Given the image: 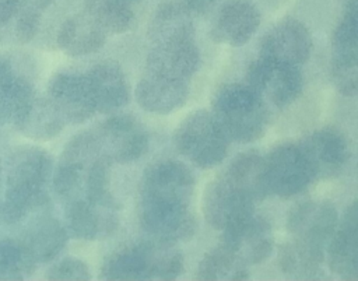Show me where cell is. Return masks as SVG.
<instances>
[{"label":"cell","instance_id":"cell-1","mask_svg":"<svg viewBox=\"0 0 358 281\" xmlns=\"http://www.w3.org/2000/svg\"><path fill=\"white\" fill-rule=\"evenodd\" d=\"M50 172L52 158L41 147L22 145L10 154L7 190L0 210L7 224L21 221L29 211L48 201L45 185Z\"/></svg>","mask_w":358,"mask_h":281},{"label":"cell","instance_id":"cell-2","mask_svg":"<svg viewBox=\"0 0 358 281\" xmlns=\"http://www.w3.org/2000/svg\"><path fill=\"white\" fill-rule=\"evenodd\" d=\"M211 113L229 141H255L268 123L264 99L248 84L222 85L213 98Z\"/></svg>","mask_w":358,"mask_h":281},{"label":"cell","instance_id":"cell-3","mask_svg":"<svg viewBox=\"0 0 358 281\" xmlns=\"http://www.w3.org/2000/svg\"><path fill=\"white\" fill-rule=\"evenodd\" d=\"M173 140L180 154L204 169L222 162L229 141L213 113L204 109L189 113L176 127Z\"/></svg>","mask_w":358,"mask_h":281},{"label":"cell","instance_id":"cell-4","mask_svg":"<svg viewBox=\"0 0 358 281\" xmlns=\"http://www.w3.org/2000/svg\"><path fill=\"white\" fill-rule=\"evenodd\" d=\"M246 78L249 87L280 109L296 101L303 89V77L298 66L263 56L249 66Z\"/></svg>","mask_w":358,"mask_h":281},{"label":"cell","instance_id":"cell-5","mask_svg":"<svg viewBox=\"0 0 358 281\" xmlns=\"http://www.w3.org/2000/svg\"><path fill=\"white\" fill-rule=\"evenodd\" d=\"M266 168L270 193L280 197L301 193L315 179L301 144L284 143L275 145L266 157Z\"/></svg>","mask_w":358,"mask_h":281},{"label":"cell","instance_id":"cell-6","mask_svg":"<svg viewBox=\"0 0 358 281\" xmlns=\"http://www.w3.org/2000/svg\"><path fill=\"white\" fill-rule=\"evenodd\" d=\"M95 138L101 155L109 162H133L148 148L147 131L129 115H117L105 120Z\"/></svg>","mask_w":358,"mask_h":281},{"label":"cell","instance_id":"cell-7","mask_svg":"<svg viewBox=\"0 0 358 281\" xmlns=\"http://www.w3.org/2000/svg\"><path fill=\"white\" fill-rule=\"evenodd\" d=\"M194 189L192 171L179 161H159L150 165L143 175L141 200L187 204Z\"/></svg>","mask_w":358,"mask_h":281},{"label":"cell","instance_id":"cell-8","mask_svg":"<svg viewBox=\"0 0 358 281\" xmlns=\"http://www.w3.org/2000/svg\"><path fill=\"white\" fill-rule=\"evenodd\" d=\"M140 224L157 240L166 243L187 240L197 229L196 218L187 204L154 200L140 201Z\"/></svg>","mask_w":358,"mask_h":281},{"label":"cell","instance_id":"cell-9","mask_svg":"<svg viewBox=\"0 0 358 281\" xmlns=\"http://www.w3.org/2000/svg\"><path fill=\"white\" fill-rule=\"evenodd\" d=\"M204 219L214 229L224 231L253 214V200L225 176L210 182L203 193Z\"/></svg>","mask_w":358,"mask_h":281},{"label":"cell","instance_id":"cell-10","mask_svg":"<svg viewBox=\"0 0 358 281\" xmlns=\"http://www.w3.org/2000/svg\"><path fill=\"white\" fill-rule=\"evenodd\" d=\"M222 245L246 266L259 264L271 254L274 247L271 225L253 212L222 231Z\"/></svg>","mask_w":358,"mask_h":281},{"label":"cell","instance_id":"cell-11","mask_svg":"<svg viewBox=\"0 0 358 281\" xmlns=\"http://www.w3.org/2000/svg\"><path fill=\"white\" fill-rule=\"evenodd\" d=\"M312 48L313 39L308 27L299 20L284 18L263 36L260 56L299 66L310 57Z\"/></svg>","mask_w":358,"mask_h":281},{"label":"cell","instance_id":"cell-12","mask_svg":"<svg viewBox=\"0 0 358 281\" xmlns=\"http://www.w3.org/2000/svg\"><path fill=\"white\" fill-rule=\"evenodd\" d=\"M337 219L336 207L330 201H305L289 211L287 229L294 239L323 247L336 233Z\"/></svg>","mask_w":358,"mask_h":281},{"label":"cell","instance_id":"cell-13","mask_svg":"<svg viewBox=\"0 0 358 281\" xmlns=\"http://www.w3.org/2000/svg\"><path fill=\"white\" fill-rule=\"evenodd\" d=\"M49 98L70 123H83L96 110L85 74L59 73L53 75L49 82Z\"/></svg>","mask_w":358,"mask_h":281},{"label":"cell","instance_id":"cell-14","mask_svg":"<svg viewBox=\"0 0 358 281\" xmlns=\"http://www.w3.org/2000/svg\"><path fill=\"white\" fill-rule=\"evenodd\" d=\"M260 25V11L252 0H227L211 28L215 42L229 46L245 45Z\"/></svg>","mask_w":358,"mask_h":281},{"label":"cell","instance_id":"cell-15","mask_svg":"<svg viewBox=\"0 0 358 281\" xmlns=\"http://www.w3.org/2000/svg\"><path fill=\"white\" fill-rule=\"evenodd\" d=\"M200 66V50L192 38L155 43L147 56L148 73L187 81Z\"/></svg>","mask_w":358,"mask_h":281},{"label":"cell","instance_id":"cell-16","mask_svg":"<svg viewBox=\"0 0 358 281\" xmlns=\"http://www.w3.org/2000/svg\"><path fill=\"white\" fill-rule=\"evenodd\" d=\"M301 147L312 166L315 178L336 176L348 161V144L336 129H319L310 133Z\"/></svg>","mask_w":358,"mask_h":281},{"label":"cell","instance_id":"cell-17","mask_svg":"<svg viewBox=\"0 0 358 281\" xmlns=\"http://www.w3.org/2000/svg\"><path fill=\"white\" fill-rule=\"evenodd\" d=\"M187 81L148 73L137 82V103L147 112L168 115L182 108L187 99Z\"/></svg>","mask_w":358,"mask_h":281},{"label":"cell","instance_id":"cell-18","mask_svg":"<svg viewBox=\"0 0 358 281\" xmlns=\"http://www.w3.org/2000/svg\"><path fill=\"white\" fill-rule=\"evenodd\" d=\"M116 206L94 204L87 199H73L66 207V228L77 239L91 240L112 232L117 224Z\"/></svg>","mask_w":358,"mask_h":281},{"label":"cell","instance_id":"cell-19","mask_svg":"<svg viewBox=\"0 0 358 281\" xmlns=\"http://www.w3.org/2000/svg\"><path fill=\"white\" fill-rule=\"evenodd\" d=\"M99 112L122 108L129 101V85L120 66L112 60L99 62L85 74Z\"/></svg>","mask_w":358,"mask_h":281},{"label":"cell","instance_id":"cell-20","mask_svg":"<svg viewBox=\"0 0 358 281\" xmlns=\"http://www.w3.org/2000/svg\"><path fill=\"white\" fill-rule=\"evenodd\" d=\"M224 176L253 201L264 200L271 194L267 180L266 157L255 150L238 154L231 161Z\"/></svg>","mask_w":358,"mask_h":281},{"label":"cell","instance_id":"cell-21","mask_svg":"<svg viewBox=\"0 0 358 281\" xmlns=\"http://www.w3.org/2000/svg\"><path fill=\"white\" fill-rule=\"evenodd\" d=\"M67 232L59 219L41 217L28 226L21 243L35 263H46L64 249L69 239Z\"/></svg>","mask_w":358,"mask_h":281},{"label":"cell","instance_id":"cell-22","mask_svg":"<svg viewBox=\"0 0 358 281\" xmlns=\"http://www.w3.org/2000/svg\"><path fill=\"white\" fill-rule=\"evenodd\" d=\"M59 48L69 56H85L105 45V31L85 13L64 20L57 34Z\"/></svg>","mask_w":358,"mask_h":281},{"label":"cell","instance_id":"cell-23","mask_svg":"<svg viewBox=\"0 0 358 281\" xmlns=\"http://www.w3.org/2000/svg\"><path fill=\"white\" fill-rule=\"evenodd\" d=\"M103 280H152L151 242H141L108 257L101 268Z\"/></svg>","mask_w":358,"mask_h":281},{"label":"cell","instance_id":"cell-24","mask_svg":"<svg viewBox=\"0 0 358 281\" xmlns=\"http://www.w3.org/2000/svg\"><path fill=\"white\" fill-rule=\"evenodd\" d=\"M64 117L50 98L34 96L15 127L27 137L45 141L56 137L64 127Z\"/></svg>","mask_w":358,"mask_h":281},{"label":"cell","instance_id":"cell-25","mask_svg":"<svg viewBox=\"0 0 358 281\" xmlns=\"http://www.w3.org/2000/svg\"><path fill=\"white\" fill-rule=\"evenodd\" d=\"M323 260V247L294 238L292 240L285 242L278 252L280 270L285 275L296 280L317 277Z\"/></svg>","mask_w":358,"mask_h":281},{"label":"cell","instance_id":"cell-26","mask_svg":"<svg viewBox=\"0 0 358 281\" xmlns=\"http://www.w3.org/2000/svg\"><path fill=\"white\" fill-rule=\"evenodd\" d=\"M150 38L155 43L192 38V14L178 1H164L155 10L148 28Z\"/></svg>","mask_w":358,"mask_h":281},{"label":"cell","instance_id":"cell-27","mask_svg":"<svg viewBox=\"0 0 358 281\" xmlns=\"http://www.w3.org/2000/svg\"><path fill=\"white\" fill-rule=\"evenodd\" d=\"M330 270L344 280H358V232L340 226L327 246Z\"/></svg>","mask_w":358,"mask_h":281},{"label":"cell","instance_id":"cell-28","mask_svg":"<svg viewBox=\"0 0 358 281\" xmlns=\"http://www.w3.org/2000/svg\"><path fill=\"white\" fill-rule=\"evenodd\" d=\"M248 266L225 245H220L204 254L199 264L197 277L200 280H246Z\"/></svg>","mask_w":358,"mask_h":281},{"label":"cell","instance_id":"cell-29","mask_svg":"<svg viewBox=\"0 0 358 281\" xmlns=\"http://www.w3.org/2000/svg\"><path fill=\"white\" fill-rule=\"evenodd\" d=\"M84 13L99 28L110 34H123L134 21L129 3L122 0H84Z\"/></svg>","mask_w":358,"mask_h":281},{"label":"cell","instance_id":"cell-30","mask_svg":"<svg viewBox=\"0 0 358 281\" xmlns=\"http://www.w3.org/2000/svg\"><path fill=\"white\" fill-rule=\"evenodd\" d=\"M34 96L35 92L32 85L25 78L15 75L0 91V126H15Z\"/></svg>","mask_w":358,"mask_h":281},{"label":"cell","instance_id":"cell-31","mask_svg":"<svg viewBox=\"0 0 358 281\" xmlns=\"http://www.w3.org/2000/svg\"><path fill=\"white\" fill-rule=\"evenodd\" d=\"M35 264L21 242L0 240V280H24L32 273Z\"/></svg>","mask_w":358,"mask_h":281},{"label":"cell","instance_id":"cell-32","mask_svg":"<svg viewBox=\"0 0 358 281\" xmlns=\"http://www.w3.org/2000/svg\"><path fill=\"white\" fill-rule=\"evenodd\" d=\"M333 63L358 64V20L343 15L331 35Z\"/></svg>","mask_w":358,"mask_h":281},{"label":"cell","instance_id":"cell-33","mask_svg":"<svg viewBox=\"0 0 358 281\" xmlns=\"http://www.w3.org/2000/svg\"><path fill=\"white\" fill-rule=\"evenodd\" d=\"M41 10L27 6L18 17L0 29V43H27L38 32Z\"/></svg>","mask_w":358,"mask_h":281},{"label":"cell","instance_id":"cell-34","mask_svg":"<svg viewBox=\"0 0 358 281\" xmlns=\"http://www.w3.org/2000/svg\"><path fill=\"white\" fill-rule=\"evenodd\" d=\"M48 280H63V281H83V280H91V273L88 266L77 259V257H66L53 264L48 273Z\"/></svg>","mask_w":358,"mask_h":281},{"label":"cell","instance_id":"cell-35","mask_svg":"<svg viewBox=\"0 0 358 281\" xmlns=\"http://www.w3.org/2000/svg\"><path fill=\"white\" fill-rule=\"evenodd\" d=\"M334 88L344 96H358V64L333 63L330 71Z\"/></svg>","mask_w":358,"mask_h":281},{"label":"cell","instance_id":"cell-36","mask_svg":"<svg viewBox=\"0 0 358 281\" xmlns=\"http://www.w3.org/2000/svg\"><path fill=\"white\" fill-rule=\"evenodd\" d=\"M27 6L24 0H0V29L17 18Z\"/></svg>","mask_w":358,"mask_h":281},{"label":"cell","instance_id":"cell-37","mask_svg":"<svg viewBox=\"0 0 358 281\" xmlns=\"http://www.w3.org/2000/svg\"><path fill=\"white\" fill-rule=\"evenodd\" d=\"M217 1L218 0H180L192 15H204L217 4Z\"/></svg>","mask_w":358,"mask_h":281},{"label":"cell","instance_id":"cell-38","mask_svg":"<svg viewBox=\"0 0 358 281\" xmlns=\"http://www.w3.org/2000/svg\"><path fill=\"white\" fill-rule=\"evenodd\" d=\"M341 226H345L358 232V201H354L347 207L343 215Z\"/></svg>","mask_w":358,"mask_h":281},{"label":"cell","instance_id":"cell-39","mask_svg":"<svg viewBox=\"0 0 358 281\" xmlns=\"http://www.w3.org/2000/svg\"><path fill=\"white\" fill-rule=\"evenodd\" d=\"M15 77L11 64L0 57V91Z\"/></svg>","mask_w":358,"mask_h":281},{"label":"cell","instance_id":"cell-40","mask_svg":"<svg viewBox=\"0 0 358 281\" xmlns=\"http://www.w3.org/2000/svg\"><path fill=\"white\" fill-rule=\"evenodd\" d=\"M343 15L358 20V0H347Z\"/></svg>","mask_w":358,"mask_h":281},{"label":"cell","instance_id":"cell-41","mask_svg":"<svg viewBox=\"0 0 358 281\" xmlns=\"http://www.w3.org/2000/svg\"><path fill=\"white\" fill-rule=\"evenodd\" d=\"M28 6H32V7H36L38 10H42V8H45V7H48L50 3H52V0H24Z\"/></svg>","mask_w":358,"mask_h":281},{"label":"cell","instance_id":"cell-42","mask_svg":"<svg viewBox=\"0 0 358 281\" xmlns=\"http://www.w3.org/2000/svg\"><path fill=\"white\" fill-rule=\"evenodd\" d=\"M122 1H124V3H133V1H137V0H122Z\"/></svg>","mask_w":358,"mask_h":281}]
</instances>
